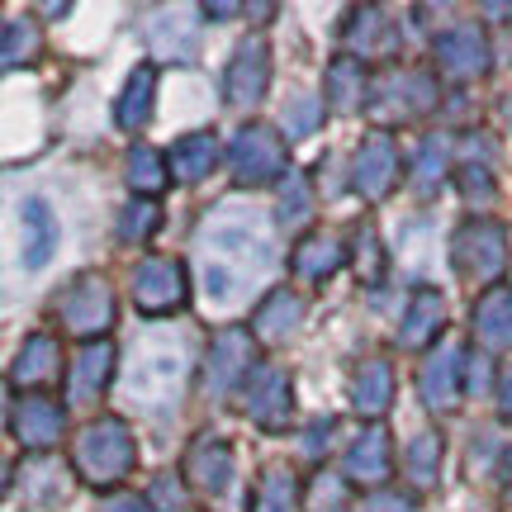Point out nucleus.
I'll return each instance as SVG.
<instances>
[{
    "mask_svg": "<svg viewBox=\"0 0 512 512\" xmlns=\"http://www.w3.org/2000/svg\"><path fill=\"white\" fill-rule=\"evenodd\" d=\"M200 247L209 252V266H223L238 280H252L271 266V223L256 209L223 204L200 223Z\"/></svg>",
    "mask_w": 512,
    "mask_h": 512,
    "instance_id": "f257e3e1",
    "label": "nucleus"
},
{
    "mask_svg": "<svg viewBox=\"0 0 512 512\" xmlns=\"http://www.w3.org/2000/svg\"><path fill=\"white\" fill-rule=\"evenodd\" d=\"M72 465L76 475L95 484V489H114L119 479L133 475V465H138V441L128 432L124 418H100L91 422L72 446Z\"/></svg>",
    "mask_w": 512,
    "mask_h": 512,
    "instance_id": "f03ea898",
    "label": "nucleus"
},
{
    "mask_svg": "<svg viewBox=\"0 0 512 512\" xmlns=\"http://www.w3.org/2000/svg\"><path fill=\"white\" fill-rule=\"evenodd\" d=\"M451 261H456L460 280L470 285H494L508 271V228L498 219H465L451 238Z\"/></svg>",
    "mask_w": 512,
    "mask_h": 512,
    "instance_id": "7ed1b4c3",
    "label": "nucleus"
},
{
    "mask_svg": "<svg viewBox=\"0 0 512 512\" xmlns=\"http://www.w3.org/2000/svg\"><path fill=\"white\" fill-rule=\"evenodd\" d=\"M185 351L176 347H143L138 351V361H133V370H128V399L143 403L147 413H162V408H171V403L181 399V384H185Z\"/></svg>",
    "mask_w": 512,
    "mask_h": 512,
    "instance_id": "20e7f679",
    "label": "nucleus"
},
{
    "mask_svg": "<svg viewBox=\"0 0 512 512\" xmlns=\"http://www.w3.org/2000/svg\"><path fill=\"white\" fill-rule=\"evenodd\" d=\"M233 176L242 185H271L280 176H290V147L285 138H275V128L266 124H242L233 147H228Z\"/></svg>",
    "mask_w": 512,
    "mask_h": 512,
    "instance_id": "39448f33",
    "label": "nucleus"
},
{
    "mask_svg": "<svg viewBox=\"0 0 512 512\" xmlns=\"http://www.w3.org/2000/svg\"><path fill=\"white\" fill-rule=\"evenodd\" d=\"M62 328L86 337V342H105V332L114 328V290L100 275H76L67 299L57 304Z\"/></svg>",
    "mask_w": 512,
    "mask_h": 512,
    "instance_id": "423d86ee",
    "label": "nucleus"
},
{
    "mask_svg": "<svg viewBox=\"0 0 512 512\" xmlns=\"http://www.w3.org/2000/svg\"><path fill=\"white\" fill-rule=\"evenodd\" d=\"M185 299H190V280H185V261L176 256H147L133 271V304L147 318H166V313L185 309Z\"/></svg>",
    "mask_w": 512,
    "mask_h": 512,
    "instance_id": "0eeeda50",
    "label": "nucleus"
},
{
    "mask_svg": "<svg viewBox=\"0 0 512 512\" xmlns=\"http://www.w3.org/2000/svg\"><path fill=\"white\" fill-rule=\"evenodd\" d=\"M242 408L256 427L266 432H285L294 418V384L280 366H256L252 380L242 384Z\"/></svg>",
    "mask_w": 512,
    "mask_h": 512,
    "instance_id": "6e6552de",
    "label": "nucleus"
},
{
    "mask_svg": "<svg viewBox=\"0 0 512 512\" xmlns=\"http://www.w3.org/2000/svg\"><path fill=\"white\" fill-rule=\"evenodd\" d=\"M256 370V337L247 328H223L209 347V366H204V384L209 394H233L238 384L252 380Z\"/></svg>",
    "mask_w": 512,
    "mask_h": 512,
    "instance_id": "1a4fd4ad",
    "label": "nucleus"
},
{
    "mask_svg": "<svg viewBox=\"0 0 512 512\" xmlns=\"http://www.w3.org/2000/svg\"><path fill=\"white\" fill-rule=\"evenodd\" d=\"M465 366H470V351L456 347V342H441L427 366L418 370V394L427 408L437 413H451L460 399H465Z\"/></svg>",
    "mask_w": 512,
    "mask_h": 512,
    "instance_id": "9d476101",
    "label": "nucleus"
},
{
    "mask_svg": "<svg viewBox=\"0 0 512 512\" xmlns=\"http://www.w3.org/2000/svg\"><path fill=\"white\" fill-rule=\"evenodd\" d=\"M271 91V48H266V38H247L233 62H228V76H223V100L228 105H256V100H266Z\"/></svg>",
    "mask_w": 512,
    "mask_h": 512,
    "instance_id": "9b49d317",
    "label": "nucleus"
},
{
    "mask_svg": "<svg viewBox=\"0 0 512 512\" xmlns=\"http://www.w3.org/2000/svg\"><path fill=\"white\" fill-rule=\"evenodd\" d=\"M399 185V147L389 133H370L366 143L356 147V162H351V190L366 195V200H384L389 190Z\"/></svg>",
    "mask_w": 512,
    "mask_h": 512,
    "instance_id": "f8f14e48",
    "label": "nucleus"
},
{
    "mask_svg": "<svg viewBox=\"0 0 512 512\" xmlns=\"http://www.w3.org/2000/svg\"><path fill=\"white\" fill-rule=\"evenodd\" d=\"M62 422H67V408L48 394H24L15 403V413H10V432H15L19 446H29L34 456L43 451H53L57 441H62Z\"/></svg>",
    "mask_w": 512,
    "mask_h": 512,
    "instance_id": "ddd939ff",
    "label": "nucleus"
},
{
    "mask_svg": "<svg viewBox=\"0 0 512 512\" xmlns=\"http://www.w3.org/2000/svg\"><path fill=\"white\" fill-rule=\"evenodd\" d=\"M437 62L446 76L456 81H475V76L489 72V43H484V29L479 24H456L437 38Z\"/></svg>",
    "mask_w": 512,
    "mask_h": 512,
    "instance_id": "4468645a",
    "label": "nucleus"
},
{
    "mask_svg": "<svg viewBox=\"0 0 512 512\" xmlns=\"http://www.w3.org/2000/svg\"><path fill=\"white\" fill-rule=\"evenodd\" d=\"M181 475L204 494H228V484H233V446L223 437H195V446L185 451Z\"/></svg>",
    "mask_w": 512,
    "mask_h": 512,
    "instance_id": "2eb2a0df",
    "label": "nucleus"
},
{
    "mask_svg": "<svg viewBox=\"0 0 512 512\" xmlns=\"http://www.w3.org/2000/svg\"><path fill=\"white\" fill-rule=\"evenodd\" d=\"M19 489H24V503L57 508V503H67V494H72V475H67V465L53 451H43V456H29L19 465Z\"/></svg>",
    "mask_w": 512,
    "mask_h": 512,
    "instance_id": "dca6fc26",
    "label": "nucleus"
},
{
    "mask_svg": "<svg viewBox=\"0 0 512 512\" xmlns=\"http://www.w3.org/2000/svg\"><path fill=\"white\" fill-rule=\"evenodd\" d=\"M110 380H114V347L110 342H86L76 351L72 370H67V399L91 403L110 389Z\"/></svg>",
    "mask_w": 512,
    "mask_h": 512,
    "instance_id": "f3484780",
    "label": "nucleus"
},
{
    "mask_svg": "<svg viewBox=\"0 0 512 512\" xmlns=\"http://www.w3.org/2000/svg\"><path fill=\"white\" fill-rule=\"evenodd\" d=\"M441 328H446V299H441V290H432V285H418L413 299H408V309H403L399 342L408 351H422L437 342Z\"/></svg>",
    "mask_w": 512,
    "mask_h": 512,
    "instance_id": "a211bd4d",
    "label": "nucleus"
},
{
    "mask_svg": "<svg viewBox=\"0 0 512 512\" xmlns=\"http://www.w3.org/2000/svg\"><path fill=\"white\" fill-rule=\"evenodd\" d=\"M57 375H62L57 337H48V332L24 337V347L15 351V366H10V380L24 384V389H43V384H57Z\"/></svg>",
    "mask_w": 512,
    "mask_h": 512,
    "instance_id": "6ab92c4d",
    "label": "nucleus"
},
{
    "mask_svg": "<svg viewBox=\"0 0 512 512\" xmlns=\"http://www.w3.org/2000/svg\"><path fill=\"white\" fill-rule=\"evenodd\" d=\"M475 337L484 351H512V285H494L475 299Z\"/></svg>",
    "mask_w": 512,
    "mask_h": 512,
    "instance_id": "aec40b11",
    "label": "nucleus"
},
{
    "mask_svg": "<svg viewBox=\"0 0 512 512\" xmlns=\"http://www.w3.org/2000/svg\"><path fill=\"white\" fill-rule=\"evenodd\" d=\"M366 91H370V76H366V62L361 57H332L328 62V76H323V95L337 114H356L366 105Z\"/></svg>",
    "mask_w": 512,
    "mask_h": 512,
    "instance_id": "412c9836",
    "label": "nucleus"
},
{
    "mask_svg": "<svg viewBox=\"0 0 512 512\" xmlns=\"http://www.w3.org/2000/svg\"><path fill=\"white\" fill-rule=\"evenodd\" d=\"M342 261H347V247H342V238H332V233H309V238L294 247L290 266L299 280H309V285H323V280H332V275L342 271Z\"/></svg>",
    "mask_w": 512,
    "mask_h": 512,
    "instance_id": "4be33fe9",
    "label": "nucleus"
},
{
    "mask_svg": "<svg viewBox=\"0 0 512 512\" xmlns=\"http://www.w3.org/2000/svg\"><path fill=\"white\" fill-rule=\"evenodd\" d=\"M299 323H304V299L294 290H271L252 313V337H261V342H285Z\"/></svg>",
    "mask_w": 512,
    "mask_h": 512,
    "instance_id": "5701e85b",
    "label": "nucleus"
},
{
    "mask_svg": "<svg viewBox=\"0 0 512 512\" xmlns=\"http://www.w3.org/2000/svg\"><path fill=\"white\" fill-rule=\"evenodd\" d=\"M19 228H24V266L43 271L48 256L57 252V219L43 200H24L19 204Z\"/></svg>",
    "mask_w": 512,
    "mask_h": 512,
    "instance_id": "b1692460",
    "label": "nucleus"
},
{
    "mask_svg": "<svg viewBox=\"0 0 512 512\" xmlns=\"http://www.w3.org/2000/svg\"><path fill=\"white\" fill-rule=\"evenodd\" d=\"M394 470V446H389V432L384 427H370L366 437L347 451V475L356 484H384Z\"/></svg>",
    "mask_w": 512,
    "mask_h": 512,
    "instance_id": "393cba45",
    "label": "nucleus"
},
{
    "mask_svg": "<svg viewBox=\"0 0 512 512\" xmlns=\"http://www.w3.org/2000/svg\"><path fill=\"white\" fill-rule=\"evenodd\" d=\"M351 403H356L361 418H384L389 413V403H394V370H389V361H366L356 370Z\"/></svg>",
    "mask_w": 512,
    "mask_h": 512,
    "instance_id": "a878e982",
    "label": "nucleus"
},
{
    "mask_svg": "<svg viewBox=\"0 0 512 512\" xmlns=\"http://www.w3.org/2000/svg\"><path fill=\"white\" fill-rule=\"evenodd\" d=\"M219 166V138L214 133H185L181 143L171 147V176L176 181H204Z\"/></svg>",
    "mask_w": 512,
    "mask_h": 512,
    "instance_id": "bb28decb",
    "label": "nucleus"
},
{
    "mask_svg": "<svg viewBox=\"0 0 512 512\" xmlns=\"http://www.w3.org/2000/svg\"><path fill=\"white\" fill-rule=\"evenodd\" d=\"M384 95L399 100V110L389 114V119H418V114H427L441 100L437 81H432L427 72H403V76L394 72L389 81H384Z\"/></svg>",
    "mask_w": 512,
    "mask_h": 512,
    "instance_id": "cd10ccee",
    "label": "nucleus"
},
{
    "mask_svg": "<svg viewBox=\"0 0 512 512\" xmlns=\"http://www.w3.org/2000/svg\"><path fill=\"white\" fill-rule=\"evenodd\" d=\"M252 512H299V479L290 465H266L256 479Z\"/></svg>",
    "mask_w": 512,
    "mask_h": 512,
    "instance_id": "c85d7f7f",
    "label": "nucleus"
},
{
    "mask_svg": "<svg viewBox=\"0 0 512 512\" xmlns=\"http://www.w3.org/2000/svg\"><path fill=\"white\" fill-rule=\"evenodd\" d=\"M441 460H446V441L437 432H418L403 451V475L413 479V489H432L441 479Z\"/></svg>",
    "mask_w": 512,
    "mask_h": 512,
    "instance_id": "c756f323",
    "label": "nucleus"
},
{
    "mask_svg": "<svg viewBox=\"0 0 512 512\" xmlns=\"http://www.w3.org/2000/svg\"><path fill=\"white\" fill-rule=\"evenodd\" d=\"M152 95H157V72H152V67H138V72L128 76L124 95H119V110H114L119 128L138 133V128L152 119Z\"/></svg>",
    "mask_w": 512,
    "mask_h": 512,
    "instance_id": "7c9ffc66",
    "label": "nucleus"
},
{
    "mask_svg": "<svg viewBox=\"0 0 512 512\" xmlns=\"http://www.w3.org/2000/svg\"><path fill=\"white\" fill-rule=\"evenodd\" d=\"M38 53H43V29H38L34 19H10V24H5V43H0L5 67H10V72L34 67Z\"/></svg>",
    "mask_w": 512,
    "mask_h": 512,
    "instance_id": "2f4dec72",
    "label": "nucleus"
},
{
    "mask_svg": "<svg viewBox=\"0 0 512 512\" xmlns=\"http://www.w3.org/2000/svg\"><path fill=\"white\" fill-rule=\"evenodd\" d=\"M128 181H133V190L147 200V195L166 190V181H171V162H162V152H157V147L138 143L133 152H128Z\"/></svg>",
    "mask_w": 512,
    "mask_h": 512,
    "instance_id": "473e14b6",
    "label": "nucleus"
},
{
    "mask_svg": "<svg viewBox=\"0 0 512 512\" xmlns=\"http://www.w3.org/2000/svg\"><path fill=\"white\" fill-rule=\"evenodd\" d=\"M446 157H451L446 138H427V143L418 147V166H413V190H418V195H432V190L446 181Z\"/></svg>",
    "mask_w": 512,
    "mask_h": 512,
    "instance_id": "72a5a7b5",
    "label": "nucleus"
},
{
    "mask_svg": "<svg viewBox=\"0 0 512 512\" xmlns=\"http://www.w3.org/2000/svg\"><path fill=\"white\" fill-rule=\"evenodd\" d=\"M313 219V195H309V181L290 171L285 181H280V223L285 228H304Z\"/></svg>",
    "mask_w": 512,
    "mask_h": 512,
    "instance_id": "f704fd0d",
    "label": "nucleus"
},
{
    "mask_svg": "<svg viewBox=\"0 0 512 512\" xmlns=\"http://www.w3.org/2000/svg\"><path fill=\"white\" fill-rule=\"evenodd\" d=\"M304 512H351L347 479L337 475H313L304 489Z\"/></svg>",
    "mask_w": 512,
    "mask_h": 512,
    "instance_id": "c9c22d12",
    "label": "nucleus"
},
{
    "mask_svg": "<svg viewBox=\"0 0 512 512\" xmlns=\"http://www.w3.org/2000/svg\"><path fill=\"white\" fill-rule=\"evenodd\" d=\"M356 19L366 24V29H347L351 38H356V48L366 57H389L394 53V29L384 24V15L380 10H356Z\"/></svg>",
    "mask_w": 512,
    "mask_h": 512,
    "instance_id": "e433bc0d",
    "label": "nucleus"
},
{
    "mask_svg": "<svg viewBox=\"0 0 512 512\" xmlns=\"http://www.w3.org/2000/svg\"><path fill=\"white\" fill-rule=\"evenodd\" d=\"M157 228H162V209L152 200H133L124 214H119V238L124 242H147Z\"/></svg>",
    "mask_w": 512,
    "mask_h": 512,
    "instance_id": "4c0bfd02",
    "label": "nucleus"
},
{
    "mask_svg": "<svg viewBox=\"0 0 512 512\" xmlns=\"http://www.w3.org/2000/svg\"><path fill=\"white\" fill-rule=\"evenodd\" d=\"M356 271L366 285H380L384 280V256H380V233H375V223H366L361 233H356Z\"/></svg>",
    "mask_w": 512,
    "mask_h": 512,
    "instance_id": "58836bf2",
    "label": "nucleus"
},
{
    "mask_svg": "<svg viewBox=\"0 0 512 512\" xmlns=\"http://www.w3.org/2000/svg\"><path fill=\"white\" fill-rule=\"evenodd\" d=\"M318 119H323V105L309 100V95H294L290 105H285V133L290 138H309L313 128H318Z\"/></svg>",
    "mask_w": 512,
    "mask_h": 512,
    "instance_id": "ea45409f",
    "label": "nucleus"
},
{
    "mask_svg": "<svg viewBox=\"0 0 512 512\" xmlns=\"http://www.w3.org/2000/svg\"><path fill=\"white\" fill-rule=\"evenodd\" d=\"M460 195H465V204H494V176L484 166H465L460 171Z\"/></svg>",
    "mask_w": 512,
    "mask_h": 512,
    "instance_id": "a19ab883",
    "label": "nucleus"
},
{
    "mask_svg": "<svg viewBox=\"0 0 512 512\" xmlns=\"http://www.w3.org/2000/svg\"><path fill=\"white\" fill-rule=\"evenodd\" d=\"M152 508L157 512H181L185 508V494H181V484H176V475L157 479V489H152Z\"/></svg>",
    "mask_w": 512,
    "mask_h": 512,
    "instance_id": "79ce46f5",
    "label": "nucleus"
},
{
    "mask_svg": "<svg viewBox=\"0 0 512 512\" xmlns=\"http://www.w3.org/2000/svg\"><path fill=\"white\" fill-rule=\"evenodd\" d=\"M361 512H413V498H403V494H389V489H380V494H370L366 503H361Z\"/></svg>",
    "mask_w": 512,
    "mask_h": 512,
    "instance_id": "37998d69",
    "label": "nucleus"
},
{
    "mask_svg": "<svg viewBox=\"0 0 512 512\" xmlns=\"http://www.w3.org/2000/svg\"><path fill=\"white\" fill-rule=\"evenodd\" d=\"M489 384H494L489 361H484V356H470V366H465V394H484Z\"/></svg>",
    "mask_w": 512,
    "mask_h": 512,
    "instance_id": "c03bdc74",
    "label": "nucleus"
},
{
    "mask_svg": "<svg viewBox=\"0 0 512 512\" xmlns=\"http://www.w3.org/2000/svg\"><path fill=\"white\" fill-rule=\"evenodd\" d=\"M100 512H157L152 498H138V494H110L100 503Z\"/></svg>",
    "mask_w": 512,
    "mask_h": 512,
    "instance_id": "a18cd8bd",
    "label": "nucleus"
},
{
    "mask_svg": "<svg viewBox=\"0 0 512 512\" xmlns=\"http://www.w3.org/2000/svg\"><path fill=\"white\" fill-rule=\"evenodd\" d=\"M332 427H337L332 418H318V422L309 427V437H304V451H309V456H323V441L332 437Z\"/></svg>",
    "mask_w": 512,
    "mask_h": 512,
    "instance_id": "49530a36",
    "label": "nucleus"
},
{
    "mask_svg": "<svg viewBox=\"0 0 512 512\" xmlns=\"http://www.w3.org/2000/svg\"><path fill=\"white\" fill-rule=\"evenodd\" d=\"M498 413H503V422H512V366L498 380Z\"/></svg>",
    "mask_w": 512,
    "mask_h": 512,
    "instance_id": "de8ad7c7",
    "label": "nucleus"
},
{
    "mask_svg": "<svg viewBox=\"0 0 512 512\" xmlns=\"http://www.w3.org/2000/svg\"><path fill=\"white\" fill-rule=\"evenodd\" d=\"M498 479H503V498H508V508H512V451L503 456V465H498Z\"/></svg>",
    "mask_w": 512,
    "mask_h": 512,
    "instance_id": "09e8293b",
    "label": "nucleus"
},
{
    "mask_svg": "<svg viewBox=\"0 0 512 512\" xmlns=\"http://www.w3.org/2000/svg\"><path fill=\"white\" fill-rule=\"evenodd\" d=\"M484 15L489 19H512V5H484Z\"/></svg>",
    "mask_w": 512,
    "mask_h": 512,
    "instance_id": "8fccbe9b",
    "label": "nucleus"
},
{
    "mask_svg": "<svg viewBox=\"0 0 512 512\" xmlns=\"http://www.w3.org/2000/svg\"><path fill=\"white\" fill-rule=\"evenodd\" d=\"M233 10H238V5H204V15L209 19H223V15H233Z\"/></svg>",
    "mask_w": 512,
    "mask_h": 512,
    "instance_id": "3c124183",
    "label": "nucleus"
}]
</instances>
